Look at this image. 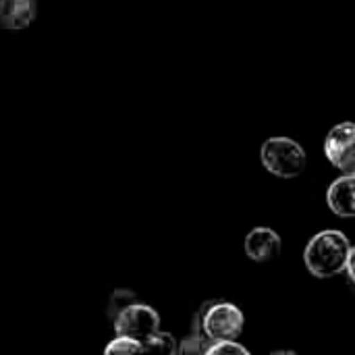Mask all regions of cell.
<instances>
[{
    "label": "cell",
    "mask_w": 355,
    "mask_h": 355,
    "mask_svg": "<svg viewBox=\"0 0 355 355\" xmlns=\"http://www.w3.org/2000/svg\"><path fill=\"white\" fill-rule=\"evenodd\" d=\"M345 233L337 229H327L316 233L304 250V264L316 279H333L337 275H343L345 264L354 256Z\"/></svg>",
    "instance_id": "cell-1"
},
{
    "label": "cell",
    "mask_w": 355,
    "mask_h": 355,
    "mask_svg": "<svg viewBox=\"0 0 355 355\" xmlns=\"http://www.w3.org/2000/svg\"><path fill=\"white\" fill-rule=\"evenodd\" d=\"M245 327V314L237 304L212 300L202 304L198 314L193 316V331L202 335L208 343L239 339Z\"/></svg>",
    "instance_id": "cell-2"
},
{
    "label": "cell",
    "mask_w": 355,
    "mask_h": 355,
    "mask_svg": "<svg viewBox=\"0 0 355 355\" xmlns=\"http://www.w3.org/2000/svg\"><path fill=\"white\" fill-rule=\"evenodd\" d=\"M260 160L270 175L281 179H295L308 166V154L302 144L285 135L268 137L260 148Z\"/></svg>",
    "instance_id": "cell-3"
},
{
    "label": "cell",
    "mask_w": 355,
    "mask_h": 355,
    "mask_svg": "<svg viewBox=\"0 0 355 355\" xmlns=\"http://www.w3.org/2000/svg\"><path fill=\"white\" fill-rule=\"evenodd\" d=\"M112 322H114L116 335H125V337L144 341L160 329V314L152 306L135 300L133 304L123 308L112 318Z\"/></svg>",
    "instance_id": "cell-4"
},
{
    "label": "cell",
    "mask_w": 355,
    "mask_h": 355,
    "mask_svg": "<svg viewBox=\"0 0 355 355\" xmlns=\"http://www.w3.org/2000/svg\"><path fill=\"white\" fill-rule=\"evenodd\" d=\"M355 127L352 121L335 125L324 139V154L329 162L345 175L355 173Z\"/></svg>",
    "instance_id": "cell-5"
},
{
    "label": "cell",
    "mask_w": 355,
    "mask_h": 355,
    "mask_svg": "<svg viewBox=\"0 0 355 355\" xmlns=\"http://www.w3.org/2000/svg\"><path fill=\"white\" fill-rule=\"evenodd\" d=\"M243 248H245V256L252 262L264 264V262H270V260L279 258L283 241H281V235L275 229L256 227L245 235V245Z\"/></svg>",
    "instance_id": "cell-6"
},
{
    "label": "cell",
    "mask_w": 355,
    "mask_h": 355,
    "mask_svg": "<svg viewBox=\"0 0 355 355\" xmlns=\"http://www.w3.org/2000/svg\"><path fill=\"white\" fill-rule=\"evenodd\" d=\"M37 17V0H0V27L10 31L27 29Z\"/></svg>",
    "instance_id": "cell-7"
},
{
    "label": "cell",
    "mask_w": 355,
    "mask_h": 355,
    "mask_svg": "<svg viewBox=\"0 0 355 355\" xmlns=\"http://www.w3.org/2000/svg\"><path fill=\"white\" fill-rule=\"evenodd\" d=\"M355 179L354 175H343L335 179L327 191V204L333 214L341 218H352L355 214Z\"/></svg>",
    "instance_id": "cell-8"
},
{
    "label": "cell",
    "mask_w": 355,
    "mask_h": 355,
    "mask_svg": "<svg viewBox=\"0 0 355 355\" xmlns=\"http://www.w3.org/2000/svg\"><path fill=\"white\" fill-rule=\"evenodd\" d=\"M141 345H144V354L146 352H156V354L166 355L177 354V339L171 333H164L160 329L156 333H152L148 339H144Z\"/></svg>",
    "instance_id": "cell-9"
},
{
    "label": "cell",
    "mask_w": 355,
    "mask_h": 355,
    "mask_svg": "<svg viewBox=\"0 0 355 355\" xmlns=\"http://www.w3.org/2000/svg\"><path fill=\"white\" fill-rule=\"evenodd\" d=\"M106 355H133L144 354V345L137 339L125 337V335H116V339H112L106 347H104Z\"/></svg>",
    "instance_id": "cell-10"
},
{
    "label": "cell",
    "mask_w": 355,
    "mask_h": 355,
    "mask_svg": "<svg viewBox=\"0 0 355 355\" xmlns=\"http://www.w3.org/2000/svg\"><path fill=\"white\" fill-rule=\"evenodd\" d=\"M135 300H139L131 289H114L110 300H108V306H106V316L112 320L123 308H127L129 304H133Z\"/></svg>",
    "instance_id": "cell-11"
},
{
    "label": "cell",
    "mask_w": 355,
    "mask_h": 355,
    "mask_svg": "<svg viewBox=\"0 0 355 355\" xmlns=\"http://www.w3.org/2000/svg\"><path fill=\"white\" fill-rule=\"evenodd\" d=\"M206 355H250L248 347H243L237 339H227V341H212L204 349Z\"/></svg>",
    "instance_id": "cell-12"
},
{
    "label": "cell",
    "mask_w": 355,
    "mask_h": 355,
    "mask_svg": "<svg viewBox=\"0 0 355 355\" xmlns=\"http://www.w3.org/2000/svg\"><path fill=\"white\" fill-rule=\"evenodd\" d=\"M206 345H208V341L202 337V335H198V333H191L189 337H185L179 345H177V354H204V349H206Z\"/></svg>",
    "instance_id": "cell-13"
}]
</instances>
